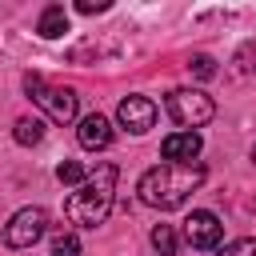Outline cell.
Masks as SVG:
<instances>
[{
  "label": "cell",
  "instance_id": "6da1fadb",
  "mask_svg": "<svg viewBox=\"0 0 256 256\" xmlns=\"http://www.w3.org/2000/svg\"><path fill=\"white\" fill-rule=\"evenodd\" d=\"M204 184V168L200 164H160V168H148L136 184L140 200L148 208H160V212H172L180 208L196 188Z\"/></svg>",
  "mask_w": 256,
  "mask_h": 256
},
{
  "label": "cell",
  "instance_id": "7a4b0ae2",
  "mask_svg": "<svg viewBox=\"0 0 256 256\" xmlns=\"http://www.w3.org/2000/svg\"><path fill=\"white\" fill-rule=\"evenodd\" d=\"M116 176H120L116 164H100L96 172H88V180H84L76 192H68L64 216H68L72 224H80V228L104 224L108 212H112V204H116Z\"/></svg>",
  "mask_w": 256,
  "mask_h": 256
},
{
  "label": "cell",
  "instance_id": "3957f363",
  "mask_svg": "<svg viewBox=\"0 0 256 256\" xmlns=\"http://www.w3.org/2000/svg\"><path fill=\"white\" fill-rule=\"evenodd\" d=\"M24 92L44 108V116H48V120H56V124L76 120V92H72V88L48 84L40 72H28V76H24Z\"/></svg>",
  "mask_w": 256,
  "mask_h": 256
},
{
  "label": "cell",
  "instance_id": "277c9868",
  "mask_svg": "<svg viewBox=\"0 0 256 256\" xmlns=\"http://www.w3.org/2000/svg\"><path fill=\"white\" fill-rule=\"evenodd\" d=\"M168 112H172V120H176L184 132H196V128H204V124L216 116V104H212V96L200 92V88H172V92H168Z\"/></svg>",
  "mask_w": 256,
  "mask_h": 256
},
{
  "label": "cell",
  "instance_id": "5b68a950",
  "mask_svg": "<svg viewBox=\"0 0 256 256\" xmlns=\"http://www.w3.org/2000/svg\"><path fill=\"white\" fill-rule=\"evenodd\" d=\"M44 232H48V212L44 208H20L4 224V244L8 248H32Z\"/></svg>",
  "mask_w": 256,
  "mask_h": 256
},
{
  "label": "cell",
  "instance_id": "8992f818",
  "mask_svg": "<svg viewBox=\"0 0 256 256\" xmlns=\"http://www.w3.org/2000/svg\"><path fill=\"white\" fill-rule=\"evenodd\" d=\"M184 240L192 244V248H200V252H208V248H216L220 240H224V224L216 220V212H192L188 220H184Z\"/></svg>",
  "mask_w": 256,
  "mask_h": 256
},
{
  "label": "cell",
  "instance_id": "52a82bcc",
  "mask_svg": "<svg viewBox=\"0 0 256 256\" xmlns=\"http://www.w3.org/2000/svg\"><path fill=\"white\" fill-rule=\"evenodd\" d=\"M116 120L128 128V132H148L152 124H156V104L148 100V96H124L120 100V108H116Z\"/></svg>",
  "mask_w": 256,
  "mask_h": 256
},
{
  "label": "cell",
  "instance_id": "ba28073f",
  "mask_svg": "<svg viewBox=\"0 0 256 256\" xmlns=\"http://www.w3.org/2000/svg\"><path fill=\"white\" fill-rule=\"evenodd\" d=\"M112 120L108 116H100V112H92V116H84L80 120V128H76V140H80V148H88V152H104L108 144H112Z\"/></svg>",
  "mask_w": 256,
  "mask_h": 256
},
{
  "label": "cell",
  "instance_id": "9c48e42d",
  "mask_svg": "<svg viewBox=\"0 0 256 256\" xmlns=\"http://www.w3.org/2000/svg\"><path fill=\"white\" fill-rule=\"evenodd\" d=\"M200 132H172V136H164V144H160V152H164V160L168 164H196V156H200Z\"/></svg>",
  "mask_w": 256,
  "mask_h": 256
},
{
  "label": "cell",
  "instance_id": "30bf717a",
  "mask_svg": "<svg viewBox=\"0 0 256 256\" xmlns=\"http://www.w3.org/2000/svg\"><path fill=\"white\" fill-rule=\"evenodd\" d=\"M36 32H40L44 40H56V36H64V32H68V12H64V4H48V8L40 12V24H36Z\"/></svg>",
  "mask_w": 256,
  "mask_h": 256
},
{
  "label": "cell",
  "instance_id": "8fae6325",
  "mask_svg": "<svg viewBox=\"0 0 256 256\" xmlns=\"http://www.w3.org/2000/svg\"><path fill=\"white\" fill-rule=\"evenodd\" d=\"M12 136H16V144L32 148V144H40V140H44V120H40V116H20V120H16V128H12Z\"/></svg>",
  "mask_w": 256,
  "mask_h": 256
},
{
  "label": "cell",
  "instance_id": "7c38bea8",
  "mask_svg": "<svg viewBox=\"0 0 256 256\" xmlns=\"http://www.w3.org/2000/svg\"><path fill=\"white\" fill-rule=\"evenodd\" d=\"M148 240H152V248H156L160 256H176V248H180V236H176L172 224H156Z\"/></svg>",
  "mask_w": 256,
  "mask_h": 256
},
{
  "label": "cell",
  "instance_id": "4fadbf2b",
  "mask_svg": "<svg viewBox=\"0 0 256 256\" xmlns=\"http://www.w3.org/2000/svg\"><path fill=\"white\" fill-rule=\"evenodd\" d=\"M52 256H80V236L72 228H56L52 232Z\"/></svg>",
  "mask_w": 256,
  "mask_h": 256
},
{
  "label": "cell",
  "instance_id": "5bb4252c",
  "mask_svg": "<svg viewBox=\"0 0 256 256\" xmlns=\"http://www.w3.org/2000/svg\"><path fill=\"white\" fill-rule=\"evenodd\" d=\"M56 180H60V184H76V188H80V184L88 180V168H84L80 160H64V164L56 168Z\"/></svg>",
  "mask_w": 256,
  "mask_h": 256
},
{
  "label": "cell",
  "instance_id": "9a60e30c",
  "mask_svg": "<svg viewBox=\"0 0 256 256\" xmlns=\"http://www.w3.org/2000/svg\"><path fill=\"white\" fill-rule=\"evenodd\" d=\"M216 256H256V240H252V236H240V240L224 244Z\"/></svg>",
  "mask_w": 256,
  "mask_h": 256
},
{
  "label": "cell",
  "instance_id": "2e32d148",
  "mask_svg": "<svg viewBox=\"0 0 256 256\" xmlns=\"http://www.w3.org/2000/svg\"><path fill=\"white\" fill-rule=\"evenodd\" d=\"M188 72H192L196 80H208V76H216V60H212V56H192V60H188Z\"/></svg>",
  "mask_w": 256,
  "mask_h": 256
},
{
  "label": "cell",
  "instance_id": "e0dca14e",
  "mask_svg": "<svg viewBox=\"0 0 256 256\" xmlns=\"http://www.w3.org/2000/svg\"><path fill=\"white\" fill-rule=\"evenodd\" d=\"M108 8V0H80L76 4V12H84V16H92V12H104Z\"/></svg>",
  "mask_w": 256,
  "mask_h": 256
},
{
  "label": "cell",
  "instance_id": "ac0fdd59",
  "mask_svg": "<svg viewBox=\"0 0 256 256\" xmlns=\"http://www.w3.org/2000/svg\"><path fill=\"white\" fill-rule=\"evenodd\" d=\"M252 164H256V148H252Z\"/></svg>",
  "mask_w": 256,
  "mask_h": 256
}]
</instances>
